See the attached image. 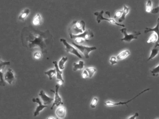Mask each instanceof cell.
<instances>
[{"label": "cell", "instance_id": "d590c367", "mask_svg": "<svg viewBox=\"0 0 159 119\" xmlns=\"http://www.w3.org/2000/svg\"><path fill=\"white\" fill-rule=\"evenodd\" d=\"M138 116H139V114H138V113H137V112H136V114H134V115H133V116H132L129 117V118H128V119H135Z\"/></svg>", "mask_w": 159, "mask_h": 119}, {"label": "cell", "instance_id": "6da1fadb", "mask_svg": "<svg viewBox=\"0 0 159 119\" xmlns=\"http://www.w3.org/2000/svg\"><path fill=\"white\" fill-rule=\"evenodd\" d=\"M29 46L30 48L38 47L42 53H47V47L51 41H53V36L49 30L45 32H41L34 30L28 37Z\"/></svg>", "mask_w": 159, "mask_h": 119}, {"label": "cell", "instance_id": "74e56055", "mask_svg": "<svg viewBox=\"0 0 159 119\" xmlns=\"http://www.w3.org/2000/svg\"><path fill=\"white\" fill-rule=\"evenodd\" d=\"M47 119H56V118H55V117H47Z\"/></svg>", "mask_w": 159, "mask_h": 119}, {"label": "cell", "instance_id": "ba28073f", "mask_svg": "<svg viewBox=\"0 0 159 119\" xmlns=\"http://www.w3.org/2000/svg\"><path fill=\"white\" fill-rule=\"evenodd\" d=\"M60 86L58 85H56L55 86V90H53L52 89L50 90L51 92H52L53 93H54L55 94V98H54V102H53V104L52 106H51L50 109L51 110L53 109V107H55V106H56V107H59L61 105H63V102H62V99L61 98L60 95L59 94V89L60 88Z\"/></svg>", "mask_w": 159, "mask_h": 119}, {"label": "cell", "instance_id": "4316f807", "mask_svg": "<svg viewBox=\"0 0 159 119\" xmlns=\"http://www.w3.org/2000/svg\"><path fill=\"white\" fill-rule=\"evenodd\" d=\"M152 9H152V3L151 0H148L146 4V11L147 13H151Z\"/></svg>", "mask_w": 159, "mask_h": 119}, {"label": "cell", "instance_id": "ac0fdd59", "mask_svg": "<svg viewBox=\"0 0 159 119\" xmlns=\"http://www.w3.org/2000/svg\"><path fill=\"white\" fill-rule=\"evenodd\" d=\"M42 23V17L39 13L36 14L33 19L32 23L34 26H39Z\"/></svg>", "mask_w": 159, "mask_h": 119}, {"label": "cell", "instance_id": "e575fe53", "mask_svg": "<svg viewBox=\"0 0 159 119\" xmlns=\"http://www.w3.org/2000/svg\"><path fill=\"white\" fill-rule=\"evenodd\" d=\"M159 12V6L157 7H156V8H154V9H152V11L151 13L153 14H157Z\"/></svg>", "mask_w": 159, "mask_h": 119}, {"label": "cell", "instance_id": "277c9868", "mask_svg": "<svg viewBox=\"0 0 159 119\" xmlns=\"http://www.w3.org/2000/svg\"><path fill=\"white\" fill-rule=\"evenodd\" d=\"M121 32L124 35V37L123 38L121 39V41H126L127 42H130L133 40L137 39L138 36L141 35V33L139 31L135 32L134 33L131 34H128L127 33V29L123 27L120 29Z\"/></svg>", "mask_w": 159, "mask_h": 119}, {"label": "cell", "instance_id": "9a60e30c", "mask_svg": "<svg viewBox=\"0 0 159 119\" xmlns=\"http://www.w3.org/2000/svg\"><path fill=\"white\" fill-rule=\"evenodd\" d=\"M159 53V43H156L154 47L152 48L151 52L150 55L149 56V58H148L147 61H150L156 57Z\"/></svg>", "mask_w": 159, "mask_h": 119}, {"label": "cell", "instance_id": "7c38bea8", "mask_svg": "<svg viewBox=\"0 0 159 119\" xmlns=\"http://www.w3.org/2000/svg\"><path fill=\"white\" fill-rule=\"evenodd\" d=\"M39 96H40L43 101V103L44 105H48L52 103L53 100V98H51L46 94V93L44 92L43 90L40 91V93L39 94Z\"/></svg>", "mask_w": 159, "mask_h": 119}, {"label": "cell", "instance_id": "30bf717a", "mask_svg": "<svg viewBox=\"0 0 159 119\" xmlns=\"http://www.w3.org/2000/svg\"><path fill=\"white\" fill-rule=\"evenodd\" d=\"M4 81L9 85H12L15 80L14 72L11 68H9L5 73L4 76Z\"/></svg>", "mask_w": 159, "mask_h": 119}, {"label": "cell", "instance_id": "cb8c5ba5", "mask_svg": "<svg viewBox=\"0 0 159 119\" xmlns=\"http://www.w3.org/2000/svg\"><path fill=\"white\" fill-rule=\"evenodd\" d=\"M158 40V36L156 33H153L151 35V36L149 37L148 40L147 41L148 43H156L157 41Z\"/></svg>", "mask_w": 159, "mask_h": 119}, {"label": "cell", "instance_id": "7402d4cb", "mask_svg": "<svg viewBox=\"0 0 159 119\" xmlns=\"http://www.w3.org/2000/svg\"><path fill=\"white\" fill-rule=\"evenodd\" d=\"M67 60H68V58L67 57L62 56L61 59L59 62L58 65L59 68L61 70H64L65 64L67 62Z\"/></svg>", "mask_w": 159, "mask_h": 119}, {"label": "cell", "instance_id": "2e32d148", "mask_svg": "<svg viewBox=\"0 0 159 119\" xmlns=\"http://www.w3.org/2000/svg\"><path fill=\"white\" fill-rule=\"evenodd\" d=\"M53 65L55 66V68L56 70V78L57 80H60L61 81L64 82L63 77H62V72L61 70H60L58 67V65L56 61H53Z\"/></svg>", "mask_w": 159, "mask_h": 119}, {"label": "cell", "instance_id": "836d02e7", "mask_svg": "<svg viewBox=\"0 0 159 119\" xmlns=\"http://www.w3.org/2000/svg\"><path fill=\"white\" fill-rule=\"evenodd\" d=\"M122 12H123V10H119V11H117L114 15V19L121 17L122 14Z\"/></svg>", "mask_w": 159, "mask_h": 119}, {"label": "cell", "instance_id": "5b68a950", "mask_svg": "<svg viewBox=\"0 0 159 119\" xmlns=\"http://www.w3.org/2000/svg\"><path fill=\"white\" fill-rule=\"evenodd\" d=\"M72 44L80 52H82L86 58H90V52L96 50L97 49L96 47H87L82 45L78 44L75 42H72Z\"/></svg>", "mask_w": 159, "mask_h": 119}, {"label": "cell", "instance_id": "4dcf8cb0", "mask_svg": "<svg viewBox=\"0 0 159 119\" xmlns=\"http://www.w3.org/2000/svg\"><path fill=\"white\" fill-rule=\"evenodd\" d=\"M75 39L76 43L78 44H81L84 43V42L86 41L84 39L82 38H79V37L76 38Z\"/></svg>", "mask_w": 159, "mask_h": 119}, {"label": "cell", "instance_id": "f546056e", "mask_svg": "<svg viewBox=\"0 0 159 119\" xmlns=\"http://www.w3.org/2000/svg\"><path fill=\"white\" fill-rule=\"evenodd\" d=\"M117 58L116 56H112L110 59V64L112 66H113L114 65L116 64L117 63Z\"/></svg>", "mask_w": 159, "mask_h": 119}, {"label": "cell", "instance_id": "d6986e66", "mask_svg": "<svg viewBox=\"0 0 159 119\" xmlns=\"http://www.w3.org/2000/svg\"><path fill=\"white\" fill-rule=\"evenodd\" d=\"M122 10H123V12H122V16H121V17L119 18V20H118L119 22H122L125 20L126 16L128 14L130 9L127 6L124 5L123 6V9Z\"/></svg>", "mask_w": 159, "mask_h": 119}, {"label": "cell", "instance_id": "d6a6232c", "mask_svg": "<svg viewBox=\"0 0 159 119\" xmlns=\"http://www.w3.org/2000/svg\"><path fill=\"white\" fill-rule=\"evenodd\" d=\"M82 77L84 79H86L88 77H89V74H88V72L87 70L85 69L84 70V71L82 72Z\"/></svg>", "mask_w": 159, "mask_h": 119}, {"label": "cell", "instance_id": "5bb4252c", "mask_svg": "<svg viewBox=\"0 0 159 119\" xmlns=\"http://www.w3.org/2000/svg\"><path fill=\"white\" fill-rule=\"evenodd\" d=\"M55 114L58 118L60 119L64 118L66 115V108L63 106H59L55 111Z\"/></svg>", "mask_w": 159, "mask_h": 119}, {"label": "cell", "instance_id": "7a4b0ae2", "mask_svg": "<svg viewBox=\"0 0 159 119\" xmlns=\"http://www.w3.org/2000/svg\"><path fill=\"white\" fill-rule=\"evenodd\" d=\"M69 34L78 35L84 33L85 30V22L84 21H74L69 29Z\"/></svg>", "mask_w": 159, "mask_h": 119}, {"label": "cell", "instance_id": "f1b7e54d", "mask_svg": "<svg viewBox=\"0 0 159 119\" xmlns=\"http://www.w3.org/2000/svg\"><path fill=\"white\" fill-rule=\"evenodd\" d=\"M98 102V99L97 97H94L93 99L92 100V102L90 104V107L92 108H96Z\"/></svg>", "mask_w": 159, "mask_h": 119}, {"label": "cell", "instance_id": "52a82bcc", "mask_svg": "<svg viewBox=\"0 0 159 119\" xmlns=\"http://www.w3.org/2000/svg\"><path fill=\"white\" fill-rule=\"evenodd\" d=\"M150 89V88H147V89H145V90H144L142 91V92H140V93L139 94L136 95V96H134V98H132V99L130 100H128V101H127V102H111V101H107V102H105V105L106 106H107V107H115V106L124 105H125L127 106V104H128L129 102H131V101L134 100L135 99H136V98L137 97H138L139 96L141 95V94H142L143 93H145L146 92H147V91H149Z\"/></svg>", "mask_w": 159, "mask_h": 119}, {"label": "cell", "instance_id": "8d00e7d4", "mask_svg": "<svg viewBox=\"0 0 159 119\" xmlns=\"http://www.w3.org/2000/svg\"><path fill=\"white\" fill-rule=\"evenodd\" d=\"M57 84L58 85L60 86V87H61V86H62L63 85V84L64 82H62V81L60 80H57Z\"/></svg>", "mask_w": 159, "mask_h": 119}, {"label": "cell", "instance_id": "1f68e13d", "mask_svg": "<svg viewBox=\"0 0 159 119\" xmlns=\"http://www.w3.org/2000/svg\"><path fill=\"white\" fill-rule=\"evenodd\" d=\"M34 58L36 60L40 59L41 57V53L39 51H36L34 53Z\"/></svg>", "mask_w": 159, "mask_h": 119}, {"label": "cell", "instance_id": "603a6c76", "mask_svg": "<svg viewBox=\"0 0 159 119\" xmlns=\"http://www.w3.org/2000/svg\"><path fill=\"white\" fill-rule=\"evenodd\" d=\"M44 74L47 76H48L49 80H52L53 79V77L56 74V70H55V68L51 69V70L45 72Z\"/></svg>", "mask_w": 159, "mask_h": 119}, {"label": "cell", "instance_id": "d4e9b609", "mask_svg": "<svg viewBox=\"0 0 159 119\" xmlns=\"http://www.w3.org/2000/svg\"><path fill=\"white\" fill-rule=\"evenodd\" d=\"M86 70H87L89 74V78H91L93 77L94 74L96 72H97L96 68L93 67H90V68H86Z\"/></svg>", "mask_w": 159, "mask_h": 119}, {"label": "cell", "instance_id": "9c48e42d", "mask_svg": "<svg viewBox=\"0 0 159 119\" xmlns=\"http://www.w3.org/2000/svg\"><path fill=\"white\" fill-rule=\"evenodd\" d=\"M70 37L71 39H75L76 38H82L84 39L86 41H89V39L94 37L93 32L90 29H86L84 33L78 35H73L69 34Z\"/></svg>", "mask_w": 159, "mask_h": 119}, {"label": "cell", "instance_id": "ffe728a7", "mask_svg": "<svg viewBox=\"0 0 159 119\" xmlns=\"http://www.w3.org/2000/svg\"><path fill=\"white\" fill-rule=\"evenodd\" d=\"M130 54V52L128 50H126L122 51L117 56V59L118 60H123L128 57Z\"/></svg>", "mask_w": 159, "mask_h": 119}, {"label": "cell", "instance_id": "3957f363", "mask_svg": "<svg viewBox=\"0 0 159 119\" xmlns=\"http://www.w3.org/2000/svg\"><path fill=\"white\" fill-rule=\"evenodd\" d=\"M103 13H104V11L102 10L101 12H96L94 13V15L96 16V21L99 24L101 23V21H105L106 20L107 21H108L110 23L114 24V25H117L118 26H121L122 27H125V25L124 24H120L114 20V19L111 18L109 17V19L103 17Z\"/></svg>", "mask_w": 159, "mask_h": 119}, {"label": "cell", "instance_id": "484cf974", "mask_svg": "<svg viewBox=\"0 0 159 119\" xmlns=\"http://www.w3.org/2000/svg\"><path fill=\"white\" fill-rule=\"evenodd\" d=\"M10 64H11L10 62H3L1 60L0 56V72L2 71L5 66L10 65Z\"/></svg>", "mask_w": 159, "mask_h": 119}, {"label": "cell", "instance_id": "44dd1931", "mask_svg": "<svg viewBox=\"0 0 159 119\" xmlns=\"http://www.w3.org/2000/svg\"><path fill=\"white\" fill-rule=\"evenodd\" d=\"M84 67V62L83 61H80L78 63H73V71H76L77 70H82Z\"/></svg>", "mask_w": 159, "mask_h": 119}, {"label": "cell", "instance_id": "8992f818", "mask_svg": "<svg viewBox=\"0 0 159 119\" xmlns=\"http://www.w3.org/2000/svg\"><path fill=\"white\" fill-rule=\"evenodd\" d=\"M60 41L64 45L65 47V50H66V52H67V53H71V54L75 55L77 57H78L79 58H82V56L78 50L77 49H76L75 47H73V46H72V45L68 43L66 39L63 38L61 39Z\"/></svg>", "mask_w": 159, "mask_h": 119}, {"label": "cell", "instance_id": "4fadbf2b", "mask_svg": "<svg viewBox=\"0 0 159 119\" xmlns=\"http://www.w3.org/2000/svg\"><path fill=\"white\" fill-rule=\"evenodd\" d=\"M150 32H154L155 33H156L158 36V40L157 41L156 43H159V17L157 20V23L156 26L154 28H150V27H146L145 29L144 33H147Z\"/></svg>", "mask_w": 159, "mask_h": 119}, {"label": "cell", "instance_id": "83f0119b", "mask_svg": "<svg viewBox=\"0 0 159 119\" xmlns=\"http://www.w3.org/2000/svg\"><path fill=\"white\" fill-rule=\"evenodd\" d=\"M151 73L154 76H157L159 74V64L158 66L152 70Z\"/></svg>", "mask_w": 159, "mask_h": 119}, {"label": "cell", "instance_id": "8fae6325", "mask_svg": "<svg viewBox=\"0 0 159 119\" xmlns=\"http://www.w3.org/2000/svg\"><path fill=\"white\" fill-rule=\"evenodd\" d=\"M32 101L34 102H36V103L38 104V106L36 107V109L34 112V116H37V115L40 114V112L41 111L43 110L45 108L48 107L47 106L43 104H42L41 100H40V99L39 98H33L32 99Z\"/></svg>", "mask_w": 159, "mask_h": 119}, {"label": "cell", "instance_id": "e0dca14e", "mask_svg": "<svg viewBox=\"0 0 159 119\" xmlns=\"http://www.w3.org/2000/svg\"><path fill=\"white\" fill-rule=\"evenodd\" d=\"M30 10L29 9H25L23 11H21V14L19 15V20L21 21H24L27 17L29 16V15L30 14Z\"/></svg>", "mask_w": 159, "mask_h": 119}]
</instances>
